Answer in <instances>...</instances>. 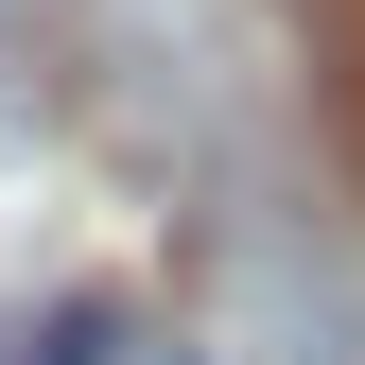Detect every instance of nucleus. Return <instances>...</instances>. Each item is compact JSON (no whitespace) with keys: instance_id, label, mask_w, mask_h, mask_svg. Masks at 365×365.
Wrapping results in <instances>:
<instances>
[{"instance_id":"f257e3e1","label":"nucleus","mask_w":365,"mask_h":365,"mask_svg":"<svg viewBox=\"0 0 365 365\" xmlns=\"http://www.w3.org/2000/svg\"><path fill=\"white\" fill-rule=\"evenodd\" d=\"M35 365H174V331H140L122 296H87V313H53V331H35Z\"/></svg>"}]
</instances>
